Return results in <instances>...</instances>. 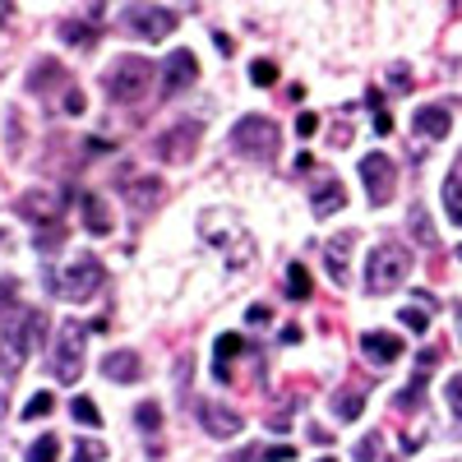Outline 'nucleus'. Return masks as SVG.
<instances>
[{"instance_id": "obj_17", "label": "nucleus", "mask_w": 462, "mask_h": 462, "mask_svg": "<svg viewBox=\"0 0 462 462\" xmlns=\"http://www.w3.org/2000/svg\"><path fill=\"white\" fill-rule=\"evenodd\" d=\"M356 241H361V231H337V236L324 245V268H328V278L337 287H346V254H352Z\"/></svg>"}, {"instance_id": "obj_49", "label": "nucleus", "mask_w": 462, "mask_h": 462, "mask_svg": "<svg viewBox=\"0 0 462 462\" xmlns=\"http://www.w3.org/2000/svg\"><path fill=\"white\" fill-rule=\"evenodd\" d=\"M453 254H457V259H462V245H457V250H453Z\"/></svg>"}, {"instance_id": "obj_5", "label": "nucleus", "mask_w": 462, "mask_h": 462, "mask_svg": "<svg viewBox=\"0 0 462 462\" xmlns=\"http://www.w3.org/2000/svg\"><path fill=\"white\" fill-rule=\"evenodd\" d=\"M226 143L236 148L241 158H250V162H273L278 148H282V130L268 121V116H241V121L231 125Z\"/></svg>"}, {"instance_id": "obj_2", "label": "nucleus", "mask_w": 462, "mask_h": 462, "mask_svg": "<svg viewBox=\"0 0 462 462\" xmlns=\"http://www.w3.org/2000/svg\"><path fill=\"white\" fill-rule=\"evenodd\" d=\"M42 282H47V291H51V296L84 305V300H93V296L106 287V263H102L97 254H74L65 268L42 263Z\"/></svg>"}, {"instance_id": "obj_4", "label": "nucleus", "mask_w": 462, "mask_h": 462, "mask_svg": "<svg viewBox=\"0 0 462 462\" xmlns=\"http://www.w3.org/2000/svg\"><path fill=\"white\" fill-rule=\"evenodd\" d=\"M199 236H204L208 245H217L231 268H245V263L254 259V236H250L236 217H226V213H217V208H208V213L199 217Z\"/></svg>"}, {"instance_id": "obj_7", "label": "nucleus", "mask_w": 462, "mask_h": 462, "mask_svg": "<svg viewBox=\"0 0 462 462\" xmlns=\"http://www.w3.org/2000/svg\"><path fill=\"white\" fill-rule=\"evenodd\" d=\"M84 342H88V328L84 324H60L56 328V346H51V374L60 383H74L84 374Z\"/></svg>"}, {"instance_id": "obj_16", "label": "nucleus", "mask_w": 462, "mask_h": 462, "mask_svg": "<svg viewBox=\"0 0 462 462\" xmlns=\"http://www.w3.org/2000/svg\"><path fill=\"white\" fill-rule=\"evenodd\" d=\"M435 361H439V352H435V346H430V352H420V361H416L420 370L411 374V383H407V389L393 398V407H398V411H416V407H420V398H426V383H430V365H435Z\"/></svg>"}, {"instance_id": "obj_44", "label": "nucleus", "mask_w": 462, "mask_h": 462, "mask_svg": "<svg viewBox=\"0 0 462 462\" xmlns=\"http://www.w3.org/2000/svg\"><path fill=\"white\" fill-rule=\"evenodd\" d=\"M374 134H393V116L389 111H374Z\"/></svg>"}, {"instance_id": "obj_34", "label": "nucleus", "mask_w": 462, "mask_h": 462, "mask_svg": "<svg viewBox=\"0 0 462 462\" xmlns=\"http://www.w3.org/2000/svg\"><path fill=\"white\" fill-rule=\"evenodd\" d=\"M250 84H254V88H273V84H278V65H273V60H254V65H250Z\"/></svg>"}, {"instance_id": "obj_3", "label": "nucleus", "mask_w": 462, "mask_h": 462, "mask_svg": "<svg viewBox=\"0 0 462 462\" xmlns=\"http://www.w3.org/2000/svg\"><path fill=\"white\" fill-rule=\"evenodd\" d=\"M411 250L402 241H379L365 259V291L370 296H393L411 278Z\"/></svg>"}, {"instance_id": "obj_38", "label": "nucleus", "mask_w": 462, "mask_h": 462, "mask_svg": "<svg viewBox=\"0 0 462 462\" xmlns=\"http://www.w3.org/2000/svg\"><path fill=\"white\" fill-rule=\"evenodd\" d=\"M379 444H383V439H379V430H370V435H365V439L356 444L352 462H383V457H379Z\"/></svg>"}, {"instance_id": "obj_20", "label": "nucleus", "mask_w": 462, "mask_h": 462, "mask_svg": "<svg viewBox=\"0 0 462 462\" xmlns=\"http://www.w3.org/2000/svg\"><path fill=\"white\" fill-rule=\"evenodd\" d=\"M241 352H250V342L241 333H222L217 346H213V379L217 383H231V361H236Z\"/></svg>"}, {"instance_id": "obj_9", "label": "nucleus", "mask_w": 462, "mask_h": 462, "mask_svg": "<svg viewBox=\"0 0 462 462\" xmlns=\"http://www.w3.org/2000/svg\"><path fill=\"white\" fill-rule=\"evenodd\" d=\"M361 180H365V199L370 208H383L393 199V185H398V167L389 152H365L361 158Z\"/></svg>"}, {"instance_id": "obj_43", "label": "nucleus", "mask_w": 462, "mask_h": 462, "mask_svg": "<svg viewBox=\"0 0 462 462\" xmlns=\"http://www.w3.org/2000/svg\"><path fill=\"white\" fill-rule=\"evenodd\" d=\"M268 319H273L268 305H250V310H245V324H268Z\"/></svg>"}, {"instance_id": "obj_33", "label": "nucleus", "mask_w": 462, "mask_h": 462, "mask_svg": "<svg viewBox=\"0 0 462 462\" xmlns=\"http://www.w3.org/2000/svg\"><path fill=\"white\" fill-rule=\"evenodd\" d=\"M56 411V398L47 393V389H37L32 398H28V407H23V420H37V416H51Z\"/></svg>"}, {"instance_id": "obj_28", "label": "nucleus", "mask_w": 462, "mask_h": 462, "mask_svg": "<svg viewBox=\"0 0 462 462\" xmlns=\"http://www.w3.org/2000/svg\"><path fill=\"white\" fill-rule=\"evenodd\" d=\"M69 416L79 420V426H88V430H97V426H102V411H97V402H93V398H84V393L69 402Z\"/></svg>"}, {"instance_id": "obj_30", "label": "nucleus", "mask_w": 462, "mask_h": 462, "mask_svg": "<svg viewBox=\"0 0 462 462\" xmlns=\"http://www.w3.org/2000/svg\"><path fill=\"white\" fill-rule=\"evenodd\" d=\"M28 462H60V439L42 435L37 444H28Z\"/></svg>"}, {"instance_id": "obj_41", "label": "nucleus", "mask_w": 462, "mask_h": 462, "mask_svg": "<svg viewBox=\"0 0 462 462\" xmlns=\"http://www.w3.org/2000/svg\"><path fill=\"white\" fill-rule=\"evenodd\" d=\"M389 88H393V93L411 88V69H407V65H393V69H389Z\"/></svg>"}, {"instance_id": "obj_31", "label": "nucleus", "mask_w": 462, "mask_h": 462, "mask_svg": "<svg viewBox=\"0 0 462 462\" xmlns=\"http://www.w3.org/2000/svg\"><path fill=\"white\" fill-rule=\"evenodd\" d=\"M60 32H65V42H69V47H93V42H97V28L74 23V19H69V23H60Z\"/></svg>"}, {"instance_id": "obj_47", "label": "nucleus", "mask_w": 462, "mask_h": 462, "mask_svg": "<svg viewBox=\"0 0 462 462\" xmlns=\"http://www.w3.org/2000/svg\"><path fill=\"white\" fill-rule=\"evenodd\" d=\"M453 315H457V342H462V305H457V310H453Z\"/></svg>"}, {"instance_id": "obj_1", "label": "nucleus", "mask_w": 462, "mask_h": 462, "mask_svg": "<svg viewBox=\"0 0 462 462\" xmlns=\"http://www.w3.org/2000/svg\"><path fill=\"white\" fill-rule=\"evenodd\" d=\"M19 282L14 278H0V337H5L10 356L14 361H28V352L42 342V328H47V315L37 305H19Z\"/></svg>"}, {"instance_id": "obj_8", "label": "nucleus", "mask_w": 462, "mask_h": 462, "mask_svg": "<svg viewBox=\"0 0 462 462\" xmlns=\"http://www.w3.org/2000/svg\"><path fill=\"white\" fill-rule=\"evenodd\" d=\"M176 23H180V14L167 5H125L121 10V28L130 37H143V42H162V37L176 32Z\"/></svg>"}, {"instance_id": "obj_11", "label": "nucleus", "mask_w": 462, "mask_h": 462, "mask_svg": "<svg viewBox=\"0 0 462 462\" xmlns=\"http://www.w3.org/2000/svg\"><path fill=\"white\" fill-rule=\"evenodd\" d=\"M65 204H69V189H32V195H23L14 208H19V217H28L37 226H51V222H60Z\"/></svg>"}, {"instance_id": "obj_42", "label": "nucleus", "mask_w": 462, "mask_h": 462, "mask_svg": "<svg viewBox=\"0 0 462 462\" xmlns=\"http://www.w3.org/2000/svg\"><path fill=\"white\" fill-rule=\"evenodd\" d=\"M65 116H84V93L79 88H65Z\"/></svg>"}, {"instance_id": "obj_48", "label": "nucleus", "mask_w": 462, "mask_h": 462, "mask_svg": "<svg viewBox=\"0 0 462 462\" xmlns=\"http://www.w3.org/2000/svg\"><path fill=\"white\" fill-rule=\"evenodd\" d=\"M315 462H337V457H315Z\"/></svg>"}, {"instance_id": "obj_12", "label": "nucleus", "mask_w": 462, "mask_h": 462, "mask_svg": "<svg viewBox=\"0 0 462 462\" xmlns=\"http://www.w3.org/2000/svg\"><path fill=\"white\" fill-rule=\"evenodd\" d=\"M195 74H199V60H195V51H171L167 56V65H162V97H176L180 88H189L195 84Z\"/></svg>"}, {"instance_id": "obj_40", "label": "nucleus", "mask_w": 462, "mask_h": 462, "mask_svg": "<svg viewBox=\"0 0 462 462\" xmlns=\"http://www.w3.org/2000/svg\"><path fill=\"white\" fill-rule=\"evenodd\" d=\"M315 130H319V116H315V111H300V116H296V134L310 139Z\"/></svg>"}, {"instance_id": "obj_6", "label": "nucleus", "mask_w": 462, "mask_h": 462, "mask_svg": "<svg viewBox=\"0 0 462 462\" xmlns=\"http://www.w3.org/2000/svg\"><path fill=\"white\" fill-rule=\"evenodd\" d=\"M152 74H162V69H152L143 56H116L111 69L102 74V88L111 102H139L152 84Z\"/></svg>"}, {"instance_id": "obj_35", "label": "nucleus", "mask_w": 462, "mask_h": 462, "mask_svg": "<svg viewBox=\"0 0 462 462\" xmlns=\"http://www.w3.org/2000/svg\"><path fill=\"white\" fill-rule=\"evenodd\" d=\"M106 457V444H97V439H74V457L69 462H102Z\"/></svg>"}, {"instance_id": "obj_32", "label": "nucleus", "mask_w": 462, "mask_h": 462, "mask_svg": "<svg viewBox=\"0 0 462 462\" xmlns=\"http://www.w3.org/2000/svg\"><path fill=\"white\" fill-rule=\"evenodd\" d=\"M134 426L148 430V435H152V430H162V411H158V402H139V407H134Z\"/></svg>"}, {"instance_id": "obj_26", "label": "nucleus", "mask_w": 462, "mask_h": 462, "mask_svg": "<svg viewBox=\"0 0 462 462\" xmlns=\"http://www.w3.org/2000/svg\"><path fill=\"white\" fill-rule=\"evenodd\" d=\"M361 407H365V393L361 389H346L333 398V416L337 420H361Z\"/></svg>"}, {"instance_id": "obj_21", "label": "nucleus", "mask_w": 462, "mask_h": 462, "mask_svg": "<svg viewBox=\"0 0 462 462\" xmlns=\"http://www.w3.org/2000/svg\"><path fill=\"white\" fill-rule=\"evenodd\" d=\"M121 189H125V199H130L134 213H148V208L162 204V180H158V176H139V180H130V185H121Z\"/></svg>"}, {"instance_id": "obj_25", "label": "nucleus", "mask_w": 462, "mask_h": 462, "mask_svg": "<svg viewBox=\"0 0 462 462\" xmlns=\"http://www.w3.org/2000/svg\"><path fill=\"white\" fill-rule=\"evenodd\" d=\"M296 457V444H268V448H250V453H236L231 462H291Z\"/></svg>"}, {"instance_id": "obj_46", "label": "nucleus", "mask_w": 462, "mask_h": 462, "mask_svg": "<svg viewBox=\"0 0 462 462\" xmlns=\"http://www.w3.org/2000/svg\"><path fill=\"white\" fill-rule=\"evenodd\" d=\"M10 14H14V10L5 5V0H0V28H5V23H10Z\"/></svg>"}, {"instance_id": "obj_24", "label": "nucleus", "mask_w": 462, "mask_h": 462, "mask_svg": "<svg viewBox=\"0 0 462 462\" xmlns=\"http://www.w3.org/2000/svg\"><path fill=\"white\" fill-rule=\"evenodd\" d=\"M79 208H84V226L93 231V236H106V231H111L106 199H102V195H79Z\"/></svg>"}, {"instance_id": "obj_13", "label": "nucleus", "mask_w": 462, "mask_h": 462, "mask_svg": "<svg viewBox=\"0 0 462 462\" xmlns=\"http://www.w3.org/2000/svg\"><path fill=\"white\" fill-rule=\"evenodd\" d=\"M342 208H346L342 180H337V176H319V180L310 185V213H315V217H333V213H342Z\"/></svg>"}, {"instance_id": "obj_29", "label": "nucleus", "mask_w": 462, "mask_h": 462, "mask_svg": "<svg viewBox=\"0 0 462 462\" xmlns=\"http://www.w3.org/2000/svg\"><path fill=\"white\" fill-rule=\"evenodd\" d=\"M287 296L291 300H310V273H305V263L287 268Z\"/></svg>"}, {"instance_id": "obj_39", "label": "nucleus", "mask_w": 462, "mask_h": 462, "mask_svg": "<svg viewBox=\"0 0 462 462\" xmlns=\"http://www.w3.org/2000/svg\"><path fill=\"white\" fill-rule=\"evenodd\" d=\"M444 398H448V407H453V416L462 420V370H457V374H453V379L444 383Z\"/></svg>"}, {"instance_id": "obj_18", "label": "nucleus", "mask_w": 462, "mask_h": 462, "mask_svg": "<svg viewBox=\"0 0 462 462\" xmlns=\"http://www.w3.org/2000/svg\"><path fill=\"white\" fill-rule=\"evenodd\" d=\"M199 420H204V430L213 439H231V435H241V411H231V407H217V402H199Z\"/></svg>"}, {"instance_id": "obj_15", "label": "nucleus", "mask_w": 462, "mask_h": 462, "mask_svg": "<svg viewBox=\"0 0 462 462\" xmlns=\"http://www.w3.org/2000/svg\"><path fill=\"white\" fill-rule=\"evenodd\" d=\"M402 337L398 333H383V328H370V333H361V352L374 361V365H393L398 356H402Z\"/></svg>"}, {"instance_id": "obj_36", "label": "nucleus", "mask_w": 462, "mask_h": 462, "mask_svg": "<svg viewBox=\"0 0 462 462\" xmlns=\"http://www.w3.org/2000/svg\"><path fill=\"white\" fill-rule=\"evenodd\" d=\"M411 231H416L420 245H435V241H439L435 226H430V217H426V208H411Z\"/></svg>"}, {"instance_id": "obj_10", "label": "nucleus", "mask_w": 462, "mask_h": 462, "mask_svg": "<svg viewBox=\"0 0 462 462\" xmlns=\"http://www.w3.org/2000/svg\"><path fill=\"white\" fill-rule=\"evenodd\" d=\"M199 134H204V125H199V121H180V125H171L167 134H158L152 152H158V162H189V158H195Z\"/></svg>"}, {"instance_id": "obj_19", "label": "nucleus", "mask_w": 462, "mask_h": 462, "mask_svg": "<svg viewBox=\"0 0 462 462\" xmlns=\"http://www.w3.org/2000/svg\"><path fill=\"white\" fill-rule=\"evenodd\" d=\"M102 374H106L111 383H139V379H143V361H139V352L121 346V352H106V356H102Z\"/></svg>"}, {"instance_id": "obj_27", "label": "nucleus", "mask_w": 462, "mask_h": 462, "mask_svg": "<svg viewBox=\"0 0 462 462\" xmlns=\"http://www.w3.org/2000/svg\"><path fill=\"white\" fill-rule=\"evenodd\" d=\"M65 245V222H51V226H42V231H32V250L37 254H51V250H60Z\"/></svg>"}, {"instance_id": "obj_14", "label": "nucleus", "mask_w": 462, "mask_h": 462, "mask_svg": "<svg viewBox=\"0 0 462 462\" xmlns=\"http://www.w3.org/2000/svg\"><path fill=\"white\" fill-rule=\"evenodd\" d=\"M411 125H416L420 139H448V130H453V111L439 106V102H426V106H416Z\"/></svg>"}, {"instance_id": "obj_22", "label": "nucleus", "mask_w": 462, "mask_h": 462, "mask_svg": "<svg viewBox=\"0 0 462 462\" xmlns=\"http://www.w3.org/2000/svg\"><path fill=\"white\" fill-rule=\"evenodd\" d=\"M60 79H65V65L51 60V56H42V60L28 69V79H23V84H28V93H51Z\"/></svg>"}, {"instance_id": "obj_45", "label": "nucleus", "mask_w": 462, "mask_h": 462, "mask_svg": "<svg viewBox=\"0 0 462 462\" xmlns=\"http://www.w3.org/2000/svg\"><path fill=\"white\" fill-rule=\"evenodd\" d=\"M213 42H217V51H222V56H231V51H236V42H231L226 32H213Z\"/></svg>"}, {"instance_id": "obj_23", "label": "nucleus", "mask_w": 462, "mask_h": 462, "mask_svg": "<svg viewBox=\"0 0 462 462\" xmlns=\"http://www.w3.org/2000/svg\"><path fill=\"white\" fill-rule=\"evenodd\" d=\"M444 213H448L453 226H462V152L453 158V167L444 176Z\"/></svg>"}, {"instance_id": "obj_37", "label": "nucleus", "mask_w": 462, "mask_h": 462, "mask_svg": "<svg viewBox=\"0 0 462 462\" xmlns=\"http://www.w3.org/2000/svg\"><path fill=\"white\" fill-rule=\"evenodd\" d=\"M402 328H411V333H426V324H430V315H426V305H402Z\"/></svg>"}]
</instances>
